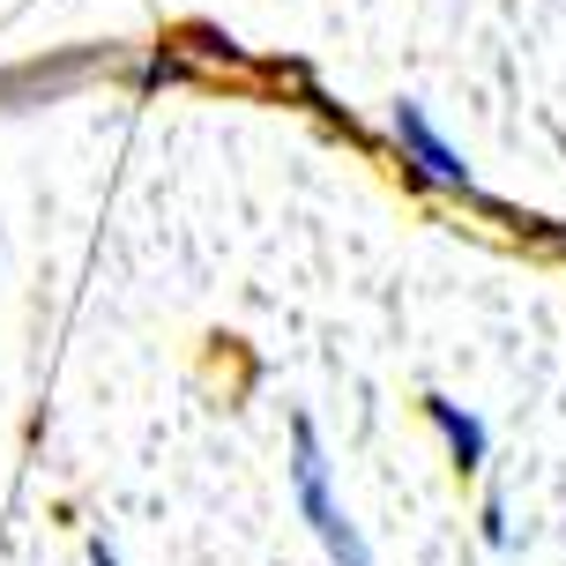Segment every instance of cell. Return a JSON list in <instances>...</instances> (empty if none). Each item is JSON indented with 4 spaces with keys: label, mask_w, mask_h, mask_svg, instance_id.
Returning <instances> with one entry per match:
<instances>
[{
    "label": "cell",
    "mask_w": 566,
    "mask_h": 566,
    "mask_svg": "<svg viewBox=\"0 0 566 566\" xmlns=\"http://www.w3.org/2000/svg\"><path fill=\"white\" fill-rule=\"evenodd\" d=\"M291 484H298V514L313 522V537L328 544V559H336V566H373L366 537H358V522L343 514L336 484H328V454H321L313 418H291Z\"/></svg>",
    "instance_id": "1"
},
{
    "label": "cell",
    "mask_w": 566,
    "mask_h": 566,
    "mask_svg": "<svg viewBox=\"0 0 566 566\" xmlns=\"http://www.w3.org/2000/svg\"><path fill=\"white\" fill-rule=\"evenodd\" d=\"M90 566H119V559H113V544H105V537L90 544Z\"/></svg>",
    "instance_id": "5"
},
{
    "label": "cell",
    "mask_w": 566,
    "mask_h": 566,
    "mask_svg": "<svg viewBox=\"0 0 566 566\" xmlns=\"http://www.w3.org/2000/svg\"><path fill=\"white\" fill-rule=\"evenodd\" d=\"M478 522H484V544H492V552H507V537H514V530H507V500H500V492L484 500V514H478Z\"/></svg>",
    "instance_id": "4"
},
{
    "label": "cell",
    "mask_w": 566,
    "mask_h": 566,
    "mask_svg": "<svg viewBox=\"0 0 566 566\" xmlns=\"http://www.w3.org/2000/svg\"><path fill=\"white\" fill-rule=\"evenodd\" d=\"M424 418L440 424V440H448V454H454V470L462 478H478L484 470V454H492V440H484V424L462 410L454 396H424Z\"/></svg>",
    "instance_id": "3"
},
{
    "label": "cell",
    "mask_w": 566,
    "mask_h": 566,
    "mask_svg": "<svg viewBox=\"0 0 566 566\" xmlns=\"http://www.w3.org/2000/svg\"><path fill=\"white\" fill-rule=\"evenodd\" d=\"M396 149H402V165H410L418 187H454V195H470V165L448 149V135L432 127V113H424L418 97L396 105Z\"/></svg>",
    "instance_id": "2"
}]
</instances>
